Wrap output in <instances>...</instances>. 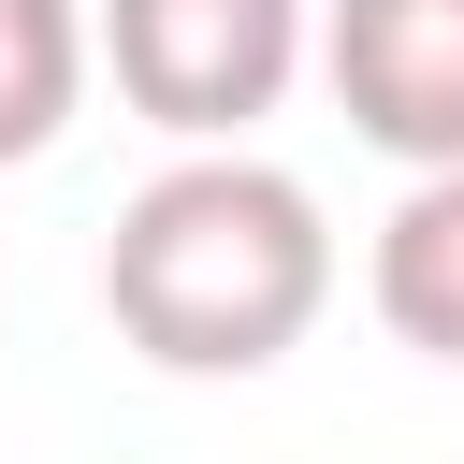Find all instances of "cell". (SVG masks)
Segmentation results:
<instances>
[{
	"instance_id": "7a4b0ae2",
	"label": "cell",
	"mask_w": 464,
	"mask_h": 464,
	"mask_svg": "<svg viewBox=\"0 0 464 464\" xmlns=\"http://www.w3.org/2000/svg\"><path fill=\"white\" fill-rule=\"evenodd\" d=\"M87 58L116 72V102L145 130L246 145V116H276L304 72V0H102Z\"/></svg>"
},
{
	"instance_id": "5b68a950",
	"label": "cell",
	"mask_w": 464,
	"mask_h": 464,
	"mask_svg": "<svg viewBox=\"0 0 464 464\" xmlns=\"http://www.w3.org/2000/svg\"><path fill=\"white\" fill-rule=\"evenodd\" d=\"M87 102V14L72 0H0V174L44 160Z\"/></svg>"
},
{
	"instance_id": "277c9868",
	"label": "cell",
	"mask_w": 464,
	"mask_h": 464,
	"mask_svg": "<svg viewBox=\"0 0 464 464\" xmlns=\"http://www.w3.org/2000/svg\"><path fill=\"white\" fill-rule=\"evenodd\" d=\"M362 290L420 362H464V174H406V203L377 218Z\"/></svg>"
},
{
	"instance_id": "6da1fadb",
	"label": "cell",
	"mask_w": 464,
	"mask_h": 464,
	"mask_svg": "<svg viewBox=\"0 0 464 464\" xmlns=\"http://www.w3.org/2000/svg\"><path fill=\"white\" fill-rule=\"evenodd\" d=\"M102 304H116V334L160 377H261V362H290L304 319L334 304L319 188L246 160V145H188L174 174H145L116 203Z\"/></svg>"
},
{
	"instance_id": "3957f363",
	"label": "cell",
	"mask_w": 464,
	"mask_h": 464,
	"mask_svg": "<svg viewBox=\"0 0 464 464\" xmlns=\"http://www.w3.org/2000/svg\"><path fill=\"white\" fill-rule=\"evenodd\" d=\"M319 72L348 130L406 174H464V0H334Z\"/></svg>"
}]
</instances>
